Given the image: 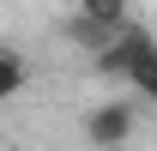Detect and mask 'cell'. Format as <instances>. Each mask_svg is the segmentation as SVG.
<instances>
[{"label": "cell", "mask_w": 157, "mask_h": 151, "mask_svg": "<svg viewBox=\"0 0 157 151\" xmlns=\"http://www.w3.org/2000/svg\"><path fill=\"white\" fill-rule=\"evenodd\" d=\"M85 18H97V24H109V30H121L127 24V0H73Z\"/></svg>", "instance_id": "5b68a950"}, {"label": "cell", "mask_w": 157, "mask_h": 151, "mask_svg": "<svg viewBox=\"0 0 157 151\" xmlns=\"http://www.w3.org/2000/svg\"><path fill=\"white\" fill-rule=\"evenodd\" d=\"M145 30H151V42H157V12H151V24H145Z\"/></svg>", "instance_id": "8992f818"}, {"label": "cell", "mask_w": 157, "mask_h": 151, "mask_svg": "<svg viewBox=\"0 0 157 151\" xmlns=\"http://www.w3.org/2000/svg\"><path fill=\"white\" fill-rule=\"evenodd\" d=\"M139 133V97H103L97 109L85 115V139L97 151H121Z\"/></svg>", "instance_id": "6da1fadb"}, {"label": "cell", "mask_w": 157, "mask_h": 151, "mask_svg": "<svg viewBox=\"0 0 157 151\" xmlns=\"http://www.w3.org/2000/svg\"><path fill=\"white\" fill-rule=\"evenodd\" d=\"M30 85V67H24L18 48H0V103H12V97Z\"/></svg>", "instance_id": "277c9868"}, {"label": "cell", "mask_w": 157, "mask_h": 151, "mask_svg": "<svg viewBox=\"0 0 157 151\" xmlns=\"http://www.w3.org/2000/svg\"><path fill=\"white\" fill-rule=\"evenodd\" d=\"M121 42H127V91L139 103H157V42L145 24H121Z\"/></svg>", "instance_id": "7a4b0ae2"}, {"label": "cell", "mask_w": 157, "mask_h": 151, "mask_svg": "<svg viewBox=\"0 0 157 151\" xmlns=\"http://www.w3.org/2000/svg\"><path fill=\"white\" fill-rule=\"evenodd\" d=\"M91 73H97V79H109V85H127V42H121V30L103 42L97 55H91Z\"/></svg>", "instance_id": "3957f363"}]
</instances>
